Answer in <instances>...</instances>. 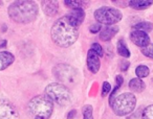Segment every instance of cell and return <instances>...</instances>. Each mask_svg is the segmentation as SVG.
<instances>
[{
	"instance_id": "6da1fadb",
	"label": "cell",
	"mask_w": 153,
	"mask_h": 119,
	"mask_svg": "<svg viewBox=\"0 0 153 119\" xmlns=\"http://www.w3.org/2000/svg\"><path fill=\"white\" fill-rule=\"evenodd\" d=\"M79 24L68 15L62 16L51 26V40L59 47L67 48L71 46L79 37Z\"/></svg>"
},
{
	"instance_id": "7a4b0ae2",
	"label": "cell",
	"mask_w": 153,
	"mask_h": 119,
	"mask_svg": "<svg viewBox=\"0 0 153 119\" xmlns=\"http://www.w3.org/2000/svg\"><path fill=\"white\" fill-rule=\"evenodd\" d=\"M9 17L16 23L27 24L37 18L39 13V7L35 1L20 0L14 1L7 9Z\"/></svg>"
},
{
	"instance_id": "3957f363",
	"label": "cell",
	"mask_w": 153,
	"mask_h": 119,
	"mask_svg": "<svg viewBox=\"0 0 153 119\" xmlns=\"http://www.w3.org/2000/svg\"><path fill=\"white\" fill-rule=\"evenodd\" d=\"M27 109L34 119H49L53 111V101L46 95H37L28 101Z\"/></svg>"
},
{
	"instance_id": "277c9868",
	"label": "cell",
	"mask_w": 153,
	"mask_h": 119,
	"mask_svg": "<svg viewBox=\"0 0 153 119\" xmlns=\"http://www.w3.org/2000/svg\"><path fill=\"white\" fill-rule=\"evenodd\" d=\"M111 109L117 116H126L131 114L136 106V97L133 93L125 92L115 96L111 102Z\"/></svg>"
},
{
	"instance_id": "5b68a950",
	"label": "cell",
	"mask_w": 153,
	"mask_h": 119,
	"mask_svg": "<svg viewBox=\"0 0 153 119\" xmlns=\"http://www.w3.org/2000/svg\"><path fill=\"white\" fill-rule=\"evenodd\" d=\"M45 95L60 106H66L71 102V93L66 86L60 83H51L45 88Z\"/></svg>"
},
{
	"instance_id": "8992f818",
	"label": "cell",
	"mask_w": 153,
	"mask_h": 119,
	"mask_svg": "<svg viewBox=\"0 0 153 119\" xmlns=\"http://www.w3.org/2000/svg\"><path fill=\"white\" fill-rule=\"evenodd\" d=\"M94 18L100 24L110 26L123 19V14L119 10L110 7H102L94 12Z\"/></svg>"
},
{
	"instance_id": "52a82bcc",
	"label": "cell",
	"mask_w": 153,
	"mask_h": 119,
	"mask_svg": "<svg viewBox=\"0 0 153 119\" xmlns=\"http://www.w3.org/2000/svg\"><path fill=\"white\" fill-rule=\"evenodd\" d=\"M53 74L58 79L64 83H74L76 79V69L66 64L57 65L53 69Z\"/></svg>"
},
{
	"instance_id": "ba28073f",
	"label": "cell",
	"mask_w": 153,
	"mask_h": 119,
	"mask_svg": "<svg viewBox=\"0 0 153 119\" xmlns=\"http://www.w3.org/2000/svg\"><path fill=\"white\" fill-rule=\"evenodd\" d=\"M15 106L7 98H0V119H19Z\"/></svg>"
},
{
	"instance_id": "9c48e42d",
	"label": "cell",
	"mask_w": 153,
	"mask_h": 119,
	"mask_svg": "<svg viewBox=\"0 0 153 119\" xmlns=\"http://www.w3.org/2000/svg\"><path fill=\"white\" fill-rule=\"evenodd\" d=\"M130 40L140 48H144L150 44V38H149L148 34L140 32V30H132L130 32Z\"/></svg>"
},
{
	"instance_id": "30bf717a",
	"label": "cell",
	"mask_w": 153,
	"mask_h": 119,
	"mask_svg": "<svg viewBox=\"0 0 153 119\" xmlns=\"http://www.w3.org/2000/svg\"><path fill=\"white\" fill-rule=\"evenodd\" d=\"M101 67L100 57L92 49H89L87 52V68L91 73H98Z\"/></svg>"
},
{
	"instance_id": "8fae6325",
	"label": "cell",
	"mask_w": 153,
	"mask_h": 119,
	"mask_svg": "<svg viewBox=\"0 0 153 119\" xmlns=\"http://www.w3.org/2000/svg\"><path fill=\"white\" fill-rule=\"evenodd\" d=\"M41 7H42V10L45 15L49 16V17L57 15L58 12H59V3H58V1H51V0L41 1Z\"/></svg>"
},
{
	"instance_id": "7c38bea8",
	"label": "cell",
	"mask_w": 153,
	"mask_h": 119,
	"mask_svg": "<svg viewBox=\"0 0 153 119\" xmlns=\"http://www.w3.org/2000/svg\"><path fill=\"white\" fill-rule=\"evenodd\" d=\"M120 28L115 25H110V26H105L102 28V30L100 32V39L104 42L110 41L115 35L119 32Z\"/></svg>"
},
{
	"instance_id": "4fadbf2b",
	"label": "cell",
	"mask_w": 153,
	"mask_h": 119,
	"mask_svg": "<svg viewBox=\"0 0 153 119\" xmlns=\"http://www.w3.org/2000/svg\"><path fill=\"white\" fill-rule=\"evenodd\" d=\"M15 61V57L13 53L9 51H0V71L7 69L11 66Z\"/></svg>"
},
{
	"instance_id": "5bb4252c",
	"label": "cell",
	"mask_w": 153,
	"mask_h": 119,
	"mask_svg": "<svg viewBox=\"0 0 153 119\" xmlns=\"http://www.w3.org/2000/svg\"><path fill=\"white\" fill-rule=\"evenodd\" d=\"M152 4V0H131V1H129V7H131L134 10H137V11L146 10Z\"/></svg>"
},
{
	"instance_id": "9a60e30c",
	"label": "cell",
	"mask_w": 153,
	"mask_h": 119,
	"mask_svg": "<svg viewBox=\"0 0 153 119\" xmlns=\"http://www.w3.org/2000/svg\"><path fill=\"white\" fill-rule=\"evenodd\" d=\"M129 88L132 92H135V93H140L145 90L146 88V85H145L144 81L138 77L136 79H132L131 81L129 82Z\"/></svg>"
},
{
	"instance_id": "2e32d148",
	"label": "cell",
	"mask_w": 153,
	"mask_h": 119,
	"mask_svg": "<svg viewBox=\"0 0 153 119\" xmlns=\"http://www.w3.org/2000/svg\"><path fill=\"white\" fill-rule=\"evenodd\" d=\"M64 4L71 10H84V7H88L87 1L83 0H65Z\"/></svg>"
},
{
	"instance_id": "e0dca14e",
	"label": "cell",
	"mask_w": 153,
	"mask_h": 119,
	"mask_svg": "<svg viewBox=\"0 0 153 119\" xmlns=\"http://www.w3.org/2000/svg\"><path fill=\"white\" fill-rule=\"evenodd\" d=\"M67 15L79 25H81L83 23L84 19H85V12H84V10H71Z\"/></svg>"
},
{
	"instance_id": "ac0fdd59",
	"label": "cell",
	"mask_w": 153,
	"mask_h": 119,
	"mask_svg": "<svg viewBox=\"0 0 153 119\" xmlns=\"http://www.w3.org/2000/svg\"><path fill=\"white\" fill-rule=\"evenodd\" d=\"M133 28H134L133 30H140V32H144L146 34H148V32L153 30V23L148 21H142V22H138L137 24H135L133 26Z\"/></svg>"
},
{
	"instance_id": "d6986e66",
	"label": "cell",
	"mask_w": 153,
	"mask_h": 119,
	"mask_svg": "<svg viewBox=\"0 0 153 119\" xmlns=\"http://www.w3.org/2000/svg\"><path fill=\"white\" fill-rule=\"evenodd\" d=\"M117 53H119L120 55H122V57H130V50L127 47V45H126V43L124 40L117 41Z\"/></svg>"
},
{
	"instance_id": "ffe728a7",
	"label": "cell",
	"mask_w": 153,
	"mask_h": 119,
	"mask_svg": "<svg viewBox=\"0 0 153 119\" xmlns=\"http://www.w3.org/2000/svg\"><path fill=\"white\" fill-rule=\"evenodd\" d=\"M149 73H150V70H149V68L147 66H145V65H140V66L136 67L135 69V74L136 76L138 77V79H145V77H147L149 75Z\"/></svg>"
},
{
	"instance_id": "44dd1931",
	"label": "cell",
	"mask_w": 153,
	"mask_h": 119,
	"mask_svg": "<svg viewBox=\"0 0 153 119\" xmlns=\"http://www.w3.org/2000/svg\"><path fill=\"white\" fill-rule=\"evenodd\" d=\"M123 77H122V75H117V77H115V83H117V85H115V88L114 90H113L112 92L110 93V96H109V104H111V102H112V100L114 99L115 97V93L117 92V90L121 88L122 84H123Z\"/></svg>"
},
{
	"instance_id": "7402d4cb",
	"label": "cell",
	"mask_w": 153,
	"mask_h": 119,
	"mask_svg": "<svg viewBox=\"0 0 153 119\" xmlns=\"http://www.w3.org/2000/svg\"><path fill=\"white\" fill-rule=\"evenodd\" d=\"M94 108L90 104H85L82 108V113H83V119H94Z\"/></svg>"
},
{
	"instance_id": "603a6c76",
	"label": "cell",
	"mask_w": 153,
	"mask_h": 119,
	"mask_svg": "<svg viewBox=\"0 0 153 119\" xmlns=\"http://www.w3.org/2000/svg\"><path fill=\"white\" fill-rule=\"evenodd\" d=\"M143 119H153V104L146 107L142 113Z\"/></svg>"
},
{
	"instance_id": "cb8c5ba5",
	"label": "cell",
	"mask_w": 153,
	"mask_h": 119,
	"mask_svg": "<svg viewBox=\"0 0 153 119\" xmlns=\"http://www.w3.org/2000/svg\"><path fill=\"white\" fill-rule=\"evenodd\" d=\"M142 53L145 57L153 59V44H149L148 46L142 48Z\"/></svg>"
},
{
	"instance_id": "d4e9b609",
	"label": "cell",
	"mask_w": 153,
	"mask_h": 119,
	"mask_svg": "<svg viewBox=\"0 0 153 119\" xmlns=\"http://www.w3.org/2000/svg\"><path fill=\"white\" fill-rule=\"evenodd\" d=\"M111 91V85L108 82H104L102 85V97H105L106 95H108Z\"/></svg>"
},
{
	"instance_id": "484cf974",
	"label": "cell",
	"mask_w": 153,
	"mask_h": 119,
	"mask_svg": "<svg viewBox=\"0 0 153 119\" xmlns=\"http://www.w3.org/2000/svg\"><path fill=\"white\" fill-rule=\"evenodd\" d=\"M90 49H92V50H94V52L99 55V57H103V54H104L102 46H101L99 43H94V44L91 45V48H90Z\"/></svg>"
},
{
	"instance_id": "4316f807",
	"label": "cell",
	"mask_w": 153,
	"mask_h": 119,
	"mask_svg": "<svg viewBox=\"0 0 153 119\" xmlns=\"http://www.w3.org/2000/svg\"><path fill=\"white\" fill-rule=\"evenodd\" d=\"M102 30V26H101L100 23H97V24H94V25H90L89 27V32H92V34H97V32H101Z\"/></svg>"
},
{
	"instance_id": "83f0119b",
	"label": "cell",
	"mask_w": 153,
	"mask_h": 119,
	"mask_svg": "<svg viewBox=\"0 0 153 119\" xmlns=\"http://www.w3.org/2000/svg\"><path fill=\"white\" fill-rule=\"evenodd\" d=\"M142 113H143V110L142 109H140L135 114H132L131 116H129L127 119H143L142 118Z\"/></svg>"
},
{
	"instance_id": "f1b7e54d",
	"label": "cell",
	"mask_w": 153,
	"mask_h": 119,
	"mask_svg": "<svg viewBox=\"0 0 153 119\" xmlns=\"http://www.w3.org/2000/svg\"><path fill=\"white\" fill-rule=\"evenodd\" d=\"M121 69L123 71H126L128 69V67H129V62H127V61H125V60H123V61H121Z\"/></svg>"
},
{
	"instance_id": "f546056e",
	"label": "cell",
	"mask_w": 153,
	"mask_h": 119,
	"mask_svg": "<svg viewBox=\"0 0 153 119\" xmlns=\"http://www.w3.org/2000/svg\"><path fill=\"white\" fill-rule=\"evenodd\" d=\"M76 114V110H71V111L69 112V114H68L67 118H68V119H72V118H74V116Z\"/></svg>"
},
{
	"instance_id": "4dcf8cb0",
	"label": "cell",
	"mask_w": 153,
	"mask_h": 119,
	"mask_svg": "<svg viewBox=\"0 0 153 119\" xmlns=\"http://www.w3.org/2000/svg\"><path fill=\"white\" fill-rule=\"evenodd\" d=\"M2 3H3L2 1H0V4H2Z\"/></svg>"
}]
</instances>
